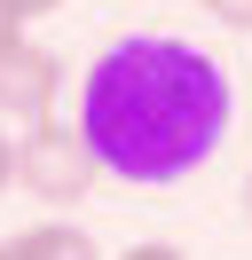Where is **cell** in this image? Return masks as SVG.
<instances>
[{"instance_id":"1","label":"cell","mask_w":252,"mask_h":260,"mask_svg":"<svg viewBox=\"0 0 252 260\" xmlns=\"http://www.w3.org/2000/svg\"><path fill=\"white\" fill-rule=\"evenodd\" d=\"M229 71L173 32H126L79 71V134L94 166L134 189L197 174L229 142Z\"/></svg>"},{"instance_id":"2","label":"cell","mask_w":252,"mask_h":260,"mask_svg":"<svg viewBox=\"0 0 252 260\" xmlns=\"http://www.w3.org/2000/svg\"><path fill=\"white\" fill-rule=\"evenodd\" d=\"M103 181L79 118H40V126L16 134V189L40 197V205H79V197Z\"/></svg>"},{"instance_id":"3","label":"cell","mask_w":252,"mask_h":260,"mask_svg":"<svg viewBox=\"0 0 252 260\" xmlns=\"http://www.w3.org/2000/svg\"><path fill=\"white\" fill-rule=\"evenodd\" d=\"M55 87H63V63L55 48H40V40H8L0 48V126H40V118H55Z\"/></svg>"},{"instance_id":"4","label":"cell","mask_w":252,"mask_h":260,"mask_svg":"<svg viewBox=\"0 0 252 260\" xmlns=\"http://www.w3.org/2000/svg\"><path fill=\"white\" fill-rule=\"evenodd\" d=\"M0 244H8L16 260H103V244H94L79 221H55V213L32 221V229H16V237H0Z\"/></svg>"},{"instance_id":"5","label":"cell","mask_w":252,"mask_h":260,"mask_svg":"<svg viewBox=\"0 0 252 260\" xmlns=\"http://www.w3.org/2000/svg\"><path fill=\"white\" fill-rule=\"evenodd\" d=\"M197 8L220 24V32H252V0H197Z\"/></svg>"},{"instance_id":"6","label":"cell","mask_w":252,"mask_h":260,"mask_svg":"<svg viewBox=\"0 0 252 260\" xmlns=\"http://www.w3.org/2000/svg\"><path fill=\"white\" fill-rule=\"evenodd\" d=\"M118 260H189V252H181V244H166V237H142V244H126Z\"/></svg>"},{"instance_id":"7","label":"cell","mask_w":252,"mask_h":260,"mask_svg":"<svg viewBox=\"0 0 252 260\" xmlns=\"http://www.w3.org/2000/svg\"><path fill=\"white\" fill-rule=\"evenodd\" d=\"M0 8H8L16 24H32V16H47V8H55V0H0Z\"/></svg>"},{"instance_id":"8","label":"cell","mask_w":252,"mask_h":260,"mask_svg":"<svg viewBox=\"0 0 252 260\" xmlns=\"http://www.w3.org/2000/svg\"><path fill=\"white\" fill-rule=\"evenodd\" d=\"M8 181H16V134L0 126V189H8Z\"/></svg>"},{"instance_id":"9","label":"cell","mask_w":252,"mask_h":260,"mask_svg":"<svg viewBox=\"0 0 252 260\" xmlns=\"http://www.w3.org/2000/svg\"><path fill=\"white\" fill-rule=\"evenodd\" d=\"M8 40H24V24H16L8 8H0V48H8Z\"/></svg>"},{"instance_id":"10","label":"cell","mask_w":252,"mask_h":260,"mask_svg":"<svg viewBox=\"0 0 252 260\" xmlns=\"http://www.w3.org/2000/svg\"><path fill=\"white\" fill-rule=\"evenodd\" d=\"M244 221H252V174H244Z\"/></svg>"},{"instance_id":"11","label":"cell","mask_w":252,"mask_h":260,"mask_svg":"<svg viewBox=\"0 0 252 260\" xmlns=\"http://www.w3.org/2000/svg\"><path fill=\"white\" fill-rule=\"evenodd\" d=\"M0 260H16V252H8V244H0Z\"/></svg>"}]
</instances>
